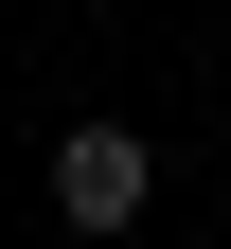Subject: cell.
Listing matches in <instances>:
<instances>
[{
    "label": "cell",
    "mask_w": 231,
    "mask_h": 249,
    "mask_svg": "<svg viewBox=\"0 0 231 249\" xmlns=\"http://www.w3.org/2000/svg\"><path fill=\"white\" fill-rule=\"evenodd\" d=\"M142 196H160V160H142V124H71V142H53V213H71V231H124Z\"/></svg>",
    "instance_id": "1"
}]
</instances>
